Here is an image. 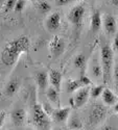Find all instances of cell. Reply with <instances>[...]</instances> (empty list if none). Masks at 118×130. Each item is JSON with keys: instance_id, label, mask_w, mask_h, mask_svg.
I'll return each instance as SVG.
<instances>
[{"instance_id": "1", "label": "cell", "mask_w": 118, "mask_h": 130, "mask_svg": "<svg viewBox=\"0 0 118 130\" xmlns=\"http://www.w3.org/2000/svg\"><path fill=\"white\" fill-rule=\"evenodd\" d=\"M30 49V40L27 36H19L18 38L9 41L3 47L0 58L3 64L12 67L16 63L22 53H27Z\"/></svg>"}, {"instance_id": "2", "label": "cell", "mask_w": 118, "mask_h": 130, "mask_svg": "<svg viewBox=\"0 0 118 130\" xmlns=\"http://www.w3.org/2000/svg\"><path fill=\"white\" fill-rule=\"evenodd\" d=\"M100 66L102 71V78L104 83H109L111 79V73L113 68V61H114V52L112 48L107 45L102 44L100 48Z\"/></svg>"}, {"instance_id": "3", "label": "cell", "mask_w": 118, "mask_h": 130, "mask_svg": "<svg viewBox=\"0 0 118 130\" xmlns=\"http://www.w3.org/2000/svg\"><path fill=\"white\" fill-rule=\"evenodd\" d=\"M33 122L39 129H50V117L45 112L41 104L33 105Z\"/></svg>"}, {"instance_id": "4", "label": "cell", "mask_w": 118, "mask_h": 130, "mask_svg": "<svg viewBox=\"0 0 118 130\" xmlns=\"http://www.w3.org/2000/svg\"><path fill=\"white\" fill-rule=\"evenodd\" d=\"M85 6L82 4L73 6L69 13V20L72 23V25L75 27L76 29H81L83 25V21L85 18Z\"/></svg>"}, {"instance_id": "5", "label": "cell", "mask_w": 118, "mask_h": 130, "mask_svg": "<svg viewBox=\"0 0 118 130\" xmlns=\"http://www.w3.org/2000/svg\"><path fill=\"white\" fill-rule=\"evenodd\" d=\"M49 49H50L51 57L58 58L65 51V42L60 36H55L49 43Z\"/></svg>"}, {"instance_id": "6", "label": "cell", "mask_w": 118, "mask_h": 130, "mask_svg": "<svg viewBox=\"0 0 118 130\" xmlns=\"http://www.w3.org/2000/svg\"><path fill=\"white\" fill-rule=\"evenodd\" d=\"M107 117V108L103 105L97 104L93 107V109L90 113V125L91 126H96L102 122Z\"/></svg>"}, {"instance_id": "7", "label": "cell", "mask_w": 118, "mask_h": 130, "mask_svg": "<svg viewBox=\"0 0 118 130\" xmlns=\"http://www.w3.org/2000/svg\"><path fill=\"white\" fill-rule=\"evenodd\" d=\"M76 92V91H75ZM89 89L88 88H85V86H83V88H80L75 94V96H74L73 98V105L74 107L76 108H80L82 106H84L86 103H87L88 99H89Z\"/></svg>"}, {"instance_id": "8", "label": "cell", "mask_w": 118, "mask_h": 130, "mask_svg": "<svg viewBox=\"0 0 118 130\" xmlns=\"http://www.w3.org/2000/svg\"><path fill=\"white\" fill-rule=\"evenodd\" d=\"M70 112H71L70 107H64V108L59 107V108H56V109H52L51 117L57 123L64 124L67 122V119H68Z\"/></svg>"}, {"instance_id": "9", "label": "cell", "mask_w": 118, "mask_h": 130, "mask_svg": "<svg viewBox=\"0 0 118 130\" xmlns=\"http://www.w3.org/2000/svg\"><path fill=\"white\" fill-rule=\"evenodd\" d=\"M34 78L36 81V84L38 86V89L40 91V93H45L47 86H48V74L44 71H40V72H36L34 75Z\"/></svg>"}, {"instance_id": "10", "label": "cell", "mask_w": 118, "mask_h": 130, "mask_svg": "<svg viewBox=\"0 0 118 130\" xmlns=\"http://www.w3.org/2000/svg\"><path fill=\"white\" fill-rule=\"evenodd\" d=\"M25 118H26V112H25L24 108H16L15 110L12 111V115H10L12 123L16 127L23 126V124L25 122Z\"/></svg>"}, {"instance_id": "11", "label": "cell", "mask_w": 118, "mask_h": 130, "mask_svg": "<svg viewBox=\"0 0 118 130\" xmlns=\"http://www.w3.org/2000/svg\"><path fill=\"white\" fill-rule=\"evenodd\" d=\"M46 28L48 31L53 32L60 28L61 26V15L59 13H52L46 19Z\"/></svg>"}, {"instance_id": "12", "label": "cell", "mask_w": 118, "mask_h": 130, "mask_svg": "<svg viewBox=\"0 0 118 130\" xmlns=\"http://www.w3.org/2000/svg\"><path fill=\"white\" fill-rule=\"evenodd\" d=\"M103 27L108 35H115L117 31V21L113 15H106L103 18Z\"/></svg>"}, {"instance_id": "13", "label": "cell", "mask_w": 118, "mask_h": 130, "mask_svg": "<svg viewBox=\"0 0 118 130\" xmlns=\"http://www.w3.org/2000/svg\"><path fill=\"white\" fill-rule=\"evenodd\" d=\"M21 86V80L18 77H15L13 79H10L6 85H5V89H4V94L7 97H13L20 89Z\"/></svg>"}, {"instance_id": "14", "label": "cell", "mask_w": 118, "mask_h": 130, "mask_svg": "<svg viewBox=\"0 0 118 130\" xmlns=\"http://www.w3.org/2000/svg\"><path fill=\"white\" fill-rule=\"evenodd\" d=\"M62 73L57 70H51L48 74V80L51 83V85L58 90L59 92L61 91V85H62Z\"/></svg>"}, {"instance_id": "15", "label": "cell", "mask_w": 118, "mask_h": 130, "mask_svg": "<svg viewBox=\"0 0 118 130\" xmlns=\"http://www.w3.org/2000/svg\"><path fill=\"white\" fill-rule=\"evenodd\" d=\"M102 97V101L106 105H115L117 103V96L109 88H104L100 95Z\"/></svg>"}, {"instance_id": "16", "label": "cell", "mask_w": 118, "mask_h": 130, "mask_svg": "<svg viewBox=\"0 0 118 130\" xmlns=\"http://www.w3.org/2000/svg\"><path fill=\"white\" fill-rule=\"evenodd\" d=\"M102 25V19L100 16L99 10H94L91 16V30L92 32L96 34L98 32Z\"/></svg>"}, {"instance_id": "17", "label": "cell", "mask_w": 118, "mask_h": 130, "mask_svg": "<svg viewBox=\"0 0 118 130\" xmlns=\"http://www.w3.org/2000/svg\"><path fill=\"white\" fill-rule=\"evenodd\" d=\"M46 96L48 100L51 102V103H55L57 104L58 106H60V92L58 90H56L53 86H49V88L46 89Z\"/></svg>"}, {"instance_id": "18", "label": "cell", "mask_w": 118, "mask_h": 130, "mask_svg": "<svg viewBox=\"0 0 118 130\" xmlns=\"http://www.w3.org/2000/svg\"><path fill=\"white\" fill-rule=\"evenodd\" d=\"M66 123H67L68 128H70V129H82L83 128L82 120L77 115H72V116L69 115Z\"/></svg>"}, {"instance_id": "19", "label": "cell", "mask_w": 118, "mask_h": 130, "mask_svg": "<svg viewBox=\"0 0 118 130\" xmlns=\"http://www.w3.org/2000/svg\"><path fill=\"white\" fill-rule=\"evenodd\" d=\"M86 62H87V59H86V56L83 53L77 54L73 59V64L76 69H84L86 66Z\"/></svg>"}, {"instance_id": "20", "label": "cell", "mask_w": 118, "mask_h": 130, "mask_svg": "<svg viewBox=\"0 0 118 130\" xmlns=\"http://www.w3.org/2000/svg\"><path fill=\"white\" fill-rule=\"evenodd\" d=\"M80 88H83V85H82L80 79L68 80V82H67V92L68 93H73V92L77 91Z\"/></svg>"}, {"instance_id": "21", "label": "cell", "mask_w": 118, "mask_h": 130, "mask_svg": "<svg viewBox=\"0 0 118 130\" xmlns=\"http://www.w3.org/2000/svg\"><path fill=\"white\" fill-rule=\"evenodd\" d=\"M103 89H104V85H103V84L95 85V86H93V88L90 90L89 94H90V96L92 97L93 99H96V98H98V97L101 95Z\"/></svg>"}, {"instance_id": "22", "label": "cell", "mask_w": 118, "mask_h": 130, "mask_svg": "<svg viewBox=\"0 0 118 130\" xmlns=\"http://www.w3.org/2000/svg\"><path fill=\"white\" fill-rule=\"evenodd\" d=\"M26 5V0H16L14 10L16 13H22Z\"/></svg>"}, {"instance_id": "23", "label": "cell", "mask_w": 118, "mask_h": 130, "mask_svg": "<svg viewBox=\"0 0 118 130\" xmlns=\"http://www.w3.org/2000/svg\"><path fill=\"white\" fill-rule=\"evenodd\" d=\"M92 74L93 76L96 78H100L102 77V71H101V66L100 64H93L92 67Z\"/></svg>"}, {"instance_id": "24", "label": "cell", "mask_w": 118, "mask_h": 130, "mask_svg": "<svg viewBox=\"0 0 118 130\" xmlns=\"http://www.w3.org/2000/svg\"><path fill=\"white\" fill-rule=\"evenodd\" d=\"M50 8H51V6H50V4L47 1H44V0H43V1H40L39 2V9L41 10L42 13L49 12Z\"/></svg>"}, {"instance_id": "25", "label": "cell", "mask_w": 118, "mask_h": 130, "mask_svg": "<svg viewBox=\"0 0 118 130\" xmlns=\"http://www.w3.org/2000/svg\"><path fill=\"white\" fill-rule=\"evenodd\" d=\"M80 80H81V83H82V85H83V86H87V85L92 84L91 79H90L88 76H86V75H84V74H83L82 76H81Z\"/></svg>"}, {"instance_id": "26", "label": "cell", "mask_w": 118, "mask_h": 130, "mask_svg": "<svg viewBox=\"0 0 118 130\" xmlns=\"http://www.w3.org/2000/svg\"><path fill=\"white\" fill-rule=\"evenodd\" d=\"M15 3H16V0H6V3H5V8L7 12H9V10L14 9V6H15Z\"/></svg>"}, {"instance_id": "27", "label": "cell", "mask_w": 118, "mask_h": 130, "mask_svg": "<svg viewBox=\"0 0 118 130\" xmlns=\"http://www.w3.org/2000/svg\"><path fill=\"white\" fill-rule=\"evenodd\" d=\"M117 43H118V38L117 37H115L114 38V41H113V43H112V50H113V52H117V50H118V44H117Z\"/></svg>"}, {"instance_id": "28", "label": "cell", "mask_w": 118, "mask_h": 130, "mask_svg": "<svg viewBox=\"0 0 118 130\" xmlns=\"http://www.w3.org/2000/svg\"><path fill=\"white\" fill-rule=\"evenodd\" d=\"M5 112L4 111H2L1 113H0V128H1L2 126H3V124H4V120H5Z\"/></svg>"}, {"instance_id": "29", "label": "cell", "mask_w": 118, "mask_h": 130, "mask_svg": "<svg viewBox=\"0 0 118 130\" xmlns=\"http://www.w3.org/2000/svg\"><path fill=\"white\" fill-rule=\"evenodd\" d=\"M71 0H58V4L59 5H64V4H67Z\"/></svg>"}, {"instance_id": "30", "label": "cell", "mask_w": 118, "mask_h": 130, "mask_svg": "<svg viewBox=\"0 0 118 130\" xmlns=\"http://www.w3.org/2000/svg\"><path fill=\"white\" fill-rule=\"evenodd\" d=\"M114 74H115V80H117V78H118V69H117V64L115 66V69H114Z\"/></svg>"}, {"instance_id": "31", "label": "cell", "mask_w": 118, "mask_h": 130, "mask_svg": "<svg viewBox=\"0 0 118 130\" xmlns=\"http://www.w3.org/2000/svg\"><path fill=\"white\" fill-rule=\"evenodd\" d=\"M111 1H112V4H113V5L117 6V3H118V0H111Z\"/></svg>"}, {"instance_id": "32", "label": "cell", "mask_w": 118, "mask_h": 130, "mask_svg": "<svg viewBox=\"0 0 118 130\" xmlns=\"http://www.w3.org/2000/svg\"><path fill=\"white\" fill-rule=\"evenodd\" d=\"M30 1H33V2H36V1H38V0H30Z\"/></svg>"}]
</instances>
